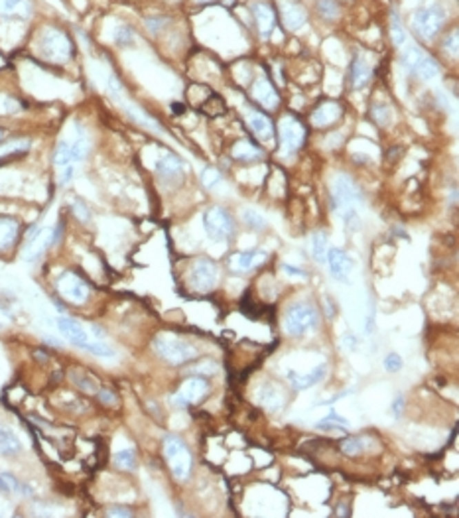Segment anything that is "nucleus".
I'll return each instance as SVG.
<instances>
[{
	"instance_id": "nucleus-45",
	"label": "nucleus",
	"mask_w": 459,
	"mask_h": 518,
	"mask_svg": "<svg viewBox=\"0 0 459 518\" xmlns=\"http://www.w3.org/2000/svg\"><path fill=\"white\" fill-rule=\"evenodd\" d=\"M75 176V166H65V168H61V176H59V183L61 186H68L71 179Z\"/></svg>"
},
{
	"instance_id": "nucleus-20",
	"label": "nucleus",
	"mask_w": 459,
	"mask_h": 518,
	"mask_svg": "<svg viewBox=\"0 0 459 518\" xmlns=\"http://www.w3.org/2000/svg\"><path fill=\"white\" fill-rule=\"evenodd\" d=\"M280 12H282V22H284V26L288 28V30H292V32L306 24V20H307L306 10H304L300 4L292 2V0H282V4H280Z\"/></svg>"
},
{
	"instance_id": "nucleus-7",
	"label": "nucleus",
	"mask_w": 459,
	"mask_h": 518,
	"mask_svg": "<svg viewBox=\"0 0 459 518\" xmlns=\"http://www.w3.org/2000/svg\"><path fill=\"white\" fill-rule=\"evenodd\" d=\"M40 50L50 61L63 63L73 55V41L65 32L57 28H48L40 38Z\"/></svg>"
},
{
	"instance_id": "nucleus-22",
	"label": "nucleus",
	"mask_w": 459,
	"mask_h": 518,
	"mask_svg": "<svg viewBox=\"0 0 459 518\" xmlns=\"http://www.w3.org/2000/svg\"><path fill=\"white\" fill-rule=\"evenodd\" d=\"M34 12L32 0H0V18L28 20Z\"/></svg>"
},
{
	"instance_id": "nucleus-31",
	"label": "nucleus",
	"mask_w": 459,
	"mask_h": 518,
	"mask_svg": "<svg viewBox=\"0 0 459 518\" xmlns=\"http://www.w3.org/2000/svg\"><path fill=\"white\" fill-rule=\"evenodd\" d=\"M390 30H392V41L396 48H404L408 43V34L404 30L402 20L398 18V14L392 12V20H390Z\"/></svg>"
},
{
	"instance_id": "nucleus-10",
	"label": "nucleus",
	"mask_w": 459,
	"mask_h": 518,
	"mask_svg": "<svg viewBox=\"0 0 459 518\" xmlns=\"http://www.w3.org/2000/svg\"><path fill=\"white\" fill-rule=\"evenodd\" d=\"M219 280V266L209 259H197L192 266L190 272V282L195 292H211L213 288L217 286Z\"/></svg>"
},
{
	"instance_id": "nucleus-28",
	"label": "nucleus",
	"mask_w": 459,
	"mask_h": 518,
	"mask_svg": "<svg viewBox=\"0 0 459 518\" xmlns=\"http://www.w3.org/2000/svg\"><path fill=\"white\" fill-rule=\"evenodd\" d=\"M18 232H20V223L18 221L0 217V250H6V248L14 245Z\"/></svg>"
},
{
	"instance_id": "nucleus-15",
	"label": "nucleus",
	"mask_w": 459,
	"mask_h": 518,
	"mask_svg": "<svg viewBox=\"0 0 459 518\" xmlns=\"http://www.w3.org/2000/svg\"><path fill=\"white\" fill-rule=\"evenodd\" d=\"M325 262L329 264L332 276H334L335 280H339V282H345L351 270H353V259L349 257L345 250H341V248H327Z\"/></svg>"
},
{
	"instance_id": "nucleus-14",
	"label": "nucleus",
	"mask_w": 459,
	"mask_h": 518,
	"mask_svg": "<svg viewBox=\"0 0 459 518\" xmlns=\"http://www.w3.org/2000/svg\"><path fill=\"white\" fill-rule=\"evenodd\" d=\"M251 12L252 18H254V22H256V30H258V34L263 36V38H270V34L274 32V28H276V22H278V18H276V10L265 2V0H258V2H252L251 4Z\"/></svg>"
},
{
	"instance_id": "nucleus-2",
	"label": "nucleus",
	"mask_w": 459,
	"mask_h": 518,
	"mask_svg": "<svg viewBox=\"0 0 459 518\" xmlns=\"http://www.w3.org/2000/svg\"><path fill=\"white\" fill-rule=\"evenodd\" d=\"M154 349L170 365H185L197 357V349L192 343H187L183 337L164 331L154 339Z\"/></svg>"
},
{
	"instance_id": "nucleus-23",
	"label": "nucleus",
	"mask_w": 459,
	"mask_h": 518,
	"mask_svg": "<svg viewBox=\"0 0 459 518\" xmlns=\"http://www.w3.org/2000/svg\"><path fill=\"white\" fill-rule=\"evenodd\" d=\"M325 372H327V365H325V363H320V365L314 368L309 375H306V377L298 375L296 370H290V372H288V381H290V384H292L296 390H307V388L316 386L320 381H323Z\"/></svg>"
},
{
	"instance_id": "nucleus-25",
	"label": "nucleus",
	"mask_w": 459,
	"mask_h": 518,
	"mask_svg": "<svg viewBox=\"0 0 459 518\" xmlns=\"http://www.w3.org/2000/svg\"><path fill=\"white\" fill-rule=\"evenodd\" d=\"M249 126L258 140H270L274 137V126L270 123V119L256 112V110H251V114H249Z\"/></svg>"
},
{
	"instance_id": "nucleus-53",
	"label": "nucleus",
	"mask_w": 459,
	"mask_h": 518,
	"mask_svg": "<svg viewBox=\"0 0 459 518\" xmlns=\"http://www.w3.org/2000/svg\"><path fill=\"white\" fill-rule=\"evenodd\" d=\"M343 343L347 345V349H353V347H357V339H355V337H351V335H345V337H343Z\"/></svg>"
},
{
	"instance_id": "nucleus-46",
	"label": "nucleus",
	"mask_w": 459,
	"mask_h": 518,
	"mask_svg": "<svg viewBox=\"0 0 459 518\" xmlns=\"http://www.w3.org/2000/svg\"><path fill=\"white\" fill-rule=\"evenodd\" d=\"M282 270L288 274V276H296V278H307L306 270L294 266V264H282Z\"/></svg>"
},
{
	"instance_id": "nucleus-16",
	"label": "nucleus",
	"mask_w": 459,
	"mask_h": 518,
	"mask_svg": "<svg viewBox=\"0 0 459 518\" xmlns=\"http://www.w3.org/2000/svg\"><path fill=\"white\" fill-rule=\"evenodd\" d=\"M347 81L349 87L353 91H359L363 87H367V83L371 81V66L363 59L361 54L353 55L351 66H349Z\"/></svg>"
},
{
	"instance_id": "nucleus-29",
	"label": "nucleus",
	"mask_w": 459,
	"mask_h": 518,
	"mask_svg": "<svg viewBox=\"0 0 459 518\" xmlns=\"http://www.w3.org/2000/svg\"><path fill=\"white\" fill-rule=\"evenodd\" d=\"M22 450L20 439L16 437V434L8 428H0V453L2 455H16Z\"/></svg>"
},
{
	"instance_id": "nucleus-3",
	"label": "nucleus",
	"mask_w": 459,
	"mask_h": 518,
	"mask_svg": "<svg viewBox=\"0 0 459 518\" xmlns=\"http://www.w3.org/2000/svg\"><path fill=\"white\" fill-rule=\"evenodd\" d=\"M445 20H447V10L444 6L440 2H428L414 12L412 28L418 34V38H422L424 41H431L444 28Z\"/></svg>"
},
{
	"instance_id": "nucleus-50",
	"label": "nucleus",
	"mask_w": 459,
	"mask_h": 518,
	"mask_svg": "<svg viewBox=\"0 0 459 518\" xmlns=\"http://www.w3.org/2000/svg\"><path fill=\"white\" fill-rule=\"evenodd\" d=\"M0 492H4V495H10V492H12V485H10L8 473H2V475H0Z\"/></svg>"
},
{
	"instance_id": "nucleus-47",
	"label": "nucleus",
	"mask_w": 459,
	"mask_h": 518,
	"mask_svg": "<svg viewBox=\"0 0 459 518\" xmlns=\"http://www.w3.org/2000/svg\"><path fill=\"white\" fill-rule=\"evenodd\" d=\"M166 24H167V20H164V18H148V20H146V26L150 28L154 34H156V32H160V30L166 26Z\"/></svg>"
},
{
	"instance_id": "nucleus-11",
	"label": "nucleus",
	"mask_w": 459,
	"mask_h": 518,
	"mask_svg": "<svg viewBox=\"0 0 459 518\" xmlns=\"http://www.w3.org/2000/svg\"><path fill=\"white\" fill-rule=\"evenodd\" d=\"M207 390L209 382L203 377H192V379H187L181 384V388L176 395L172 396V402L178 408H190L197 402H201L203 396L207 395Z\"/></svg>"
},
{
	"instance_id": "nucleus-30",
	"label": "nucleus",
	"mask_w": 459,
	"mask_h": 518,
	"mask_svg": "<svg viewBox=\"0 0 459 518\" xmlns=\"http://www.w3.org/2000/svg\"><path fill=\"white\" fill-rule=\"evenodd\" d=\"M347 420L343 416H339L337 412H329L323 420L316 424L318 430H339V432H347Z\"/></svg>"
},
{
	"instance_id": "nucleus-17",
	"label": "nucleus",
	"mask_w": 459,
	"mask_h": 518,
	"mask_svg": "<svg viewBox=\"0 0 459 518\" xmlns=\"http://www.w3.org/2000/svg\"><path fill=\"white\" fill-rule=\"evenodd\" d=\"M252 99L254 103H258L263 109L272 110L274 107H278L280 99L278 93L274 91V87L270 85V81L266 77H258L254 85H252Z\"/></svg>"
},
{
	"instance_id": "nucleus-39",
	"label": "nucleus",
	"mask_w": 459,
	"mask_h": 518,
	"mask_svg": "<svg viewBox=\"0 0 459 518\" xmlns=\"http://www.w3.org/2000/svg\"><path fill=\"white\" fill-rule=\"evenodd\" d=\"M371 117H373V121H375L378 126H389L390 121H392V112H390V109L387 105H375Z\"/></svg>"
},
{
	"instance_id": "nucleus-26",
	"label": "nucleus",
	"mask_w": 459,
	"mask_h": 518,
	"mask_svg": "<svg viewBox=\"0 0 459 518\" xmlns=\"http://www.w3.org/2000/svg\"><path fill=\"white\" fill-rule=\"evenodd\" d=\"M233 158L237 160V162H258V160H263L265 158V152L261 150L258 146H254L252 142L249 140H241L237 142L235 146H233Z\"/></svg>"
},
{
	"instance_id": "nucleus-51",
	"label": "nucleus",
	"mask_w": 459,
	"mask_h": 518,
	"mask_svg": "<svg viewBox=\"0 0 459 518\" xmlns=\"http://www.w3.org/2000/svg\"><path fill=\"white\" fill-rule=\"evenodd\" d=\"M447 48H449V54L458 55V34H456V32L449 36V40H445V50H447Z\"/></svg>"
},
{
	"instance_id": "nucleus-4",
	"label": "nucleus",
	"mask_w": 459,
	"mask_h": 518,
	"mask_svg": "<svg viewBox=\"0 0 459 518\" xmlns=\"http://www.w3.org/2000/svg\"><path fill=\"white\" fill-rule=\"evenodd\" d=\"M318 326H320V312L307 301H298L290 306L284 317V331L292 337H302Z\"/></svg>"
},
{
	"instance_id": "nucleus-9",
	"label": "nucleus",
	"mask_w": 459,
	"mask_h": 518,
	"mask_svg": "<svg viewBox=\"0 0 459 518\" xmlns=\"http://www.w3.org/2000/svg\"><path fill=\"white\" fill-rule=\"evenodd\" d=\"M280 146L286 154H296L306 142V126L296 117H284L278 124Z\"/></svg>"
},
{
	"instance_id": "nucleus-54",
	"label": "nucleus",
	"mask_w": 459,
	"mask_h": 518,
	"mask_svg": "<svg viewBox=\"0 0 459 518\" xmlns=\"http://www.w3.org/2000/svg\"><path fill=\"white\" fill-rule=\"evenodd\" d=\"M174 110H176V114H181L185 109H183V105H174Z\"/></svg>"
},
{
	"instance_id": "nucleus-37",
	"label": "nucleus",
	"mask_w": 459,
	"mask_h": 518,
	"mask_svg": "<svg viewBox=\"0 0 459 518\" xmlns=\"http://www.w3.org/2000/svg\"><path fill=\"white\" fill-rule=\"evenodd\" d=\"M318 12L325 20H335L339 16V4L335 0H318Z\"/></svg>"
},
{
	"instance_id": "nucleus-21",
	"label": "nucleus",
	"mask_w": 459,
	"mask_h": 518,
	"mask_svg": "<svg viewBox=\"0 0 459 518\" xmlns=\"http://www.w3.org/2000/svg\"><path fill=\"white\" fill-rule=\"evenodd\" d=\"M183 170H185L183 162H181L178 156H174V154H166V156H162V158L156 162V172H158V176L162 177V179H166V181L180 179V177L183 176Z\"/></svg>"
},
{
	"instance_id": "nucleus-55",
	"label": "nucleus",
	"mask_w": 459,
	"mask_h": 518,
	"mask_svg": "<svg viewBox=\"0 0 459 518\" xmlns=\"http://www.w3.org/2000/svg\"><path fill=\"white\" fill-rule=\"evenodd\" d=\"M197 2H211V0H197Z\"/></svg>"
},
{
	"instance_id": "nucleus-36",
	"label": "nucleus",
	"mask_w": 459,
	"mask_h": 518,
	"mask_svg": "<svg viewBox=\"0 0 459 518\" xmlns=\"http://www.w3.org/2000/svg\"><path fill=\"white\" fill-rule=\"evenodd\" d=\"M114 41H116V46H121V48L132 46V43H134V32H132V28H128L126 24L116 26V30H114Z\"/></svg>"
},
{
	"instance_id": "nucleus-48",
	"label": "nucleus",
	"mask_w": 459,
	"mask_h": 518,
	"mask_svg": "<svg viewBox=\"0 0 459 518\" xmlns=\"http://www.w3.org/2000/svg\"><path fill=\"white\" fill-rule=\"evenodd\" d=\"M97 395L103 404H116V395L112 390H99Z\"/></svg>"
},
{
	"instance_id": "nucleus-5",
	"label": "nucleus",
	"mask_w": 459,
	"mask_h": 518,
	"mask_svg": "<svg viewBox=\"0 0 459 518\" xmlns=\"http://www.w3.org/2000/svg\"><path fill=\"white\" fill-rule=\"evenodd\" d=\"M400 59L406 71H410L412 75H416L424 81H431L440 75V66L436 63V59H431L430 55L422 52L414 43H406Z\"/></svg>"
},
{
	"instance_id": "nucleus-38",
	"label": "nucleus",
	"mask_w": 459,
	"mask_h": 518,
	"mask_svg": "<svg viewBox=\"0 0 459 518\" xmlns=\"http://www.w3.org/2000/svg\"><path fill=\"white\" fill-rule=\"evenodd\" d=\"M365 439L359 436H353V437H347L343 444H341V451L345 453V455H359L363 450H365V444H363Z\"/></svg>"
},
{
	"instance_id": "nucleus-44",
	"label": "nucleus",
	"mask_w": 459,
	"mask_h": 518,
	"mask_svg": "<svg viewBox=\"0 0 459 518\" xmlns=\"http://www.w3.org/2000/svg\"><path fill=\"white\" fill-rule=\"evenodd\" d=\"M402 365H404V361L400 355L390 353L385 357V368H387L389 372H398V370L402 368Z\"/></svg>"
},
{
	"instance_id": "nucleus-27",
	"label": "nucleus",
	"mask_w": 459,
	"mask_h": 518,
	"mask_svg": "<svg viewBox=\"0 0 459 518\" xmlns=\"http://www.w3.org/2000/svg\"><path fill=\"white\" fill-rule=\"evenodd\" d=\"M258 402H261V406H265L266 410H270V412H280L282 406H284V398L280 395L278 390L272 386V384H265V386H261L258 388Z\"/></svg>"
},
{
	"instance_id": "nucleus-56",
	"label": "nucleus",
	"mask_w": 459,
	"mask_h": 518,
	"mask_svg": "<svg viewBox=\"0 0 459 518\" xmlns=\"http://www.w3.org/2000/svg\"><path fill=\"white\" fill-rule=\"evenodd\" d=\"M0 138H2V132H0Z\"/></svg>"
},
{
	"instance_id": "nucleus-49",
	"label": "nucleus",
	"mask_w": 459,
	"mask_h": 518,
	"mask_svg": "<svg viewBox=\"0 0 459 518\" xmlns=\"http://www.w3.org/2000/svg\"><path fill=\"white\" fill-rule=\"evenodd\" d=\"M402 410H404V396L396 395L394 402H392V414H394V418H400Z\"/></svg>"
},
{
	"instance_id": "nucleus-41",
	"label": "nucleus",
	"mask_w": 459,
	"mask_h": 518,
	"mask_svg": "<svg viewBox=\"0 0 459 518\" xmlns=\"http://www.w3.org/2000/svg\"><path fill=\"white\" fill-rule=\"evenodd\" d=\"M85 349H87L89 353L97 355V357H107V359H109V357H114V351H112L107 343L103 341H89L85 345Z\"/></svg>"
},
{
	"instance_id": "nucleus-18",
	"label": "nucleus",
	"mask_w": 459,
	"mask_h": 518,
	"mask_svg": "<svg viewBox=\"0 0 459 518\" xmlns=\"http://www.w3.org/2000/svg\"><path fill=\"white\" fill-rule=\"evenodd\" d=\"M343 114V109L339 103H334V101H325L321 103L318 109L312 112V124L318 126V128H327L335 124Z\"/></svg>"
},
{
	"instance_id": "nucleus-8",
	"label": "nucleus",
	"mask_w": 459,
	"mask_h": 518,
	"mask_svg": "<svg viewBox=\"0 0 459 518\" xmlns=\"http://www.w3.org/2000/svg\"><path fill=\"white\" fill-rule=\"evenodd\" d=\"M203 227L213 241H229L235 235V221L223 207H211L203 213Z\"/></svg>"
},
{
	"instance_id": "nucleus-19",
	"label": "nucleus",
	"mask_w": 459,
	"mask_h": 518,
	"mask_svg": "<svg viewBox=\"0 0 459 518\" xmlns=\"http://www.w3.org/2000/svg\"><path fill=\"white\" fill-rule=\"evenodd\" d=\"M57 328L61 331V335H63L71 345H75V347L85 349V345L89 343V333H87L75 319H71V317H59V319H57Z\"/></svg>"
},
{
	"instance_id": "nucleus-43",
	"label": "nucleus",
	"mask_w": 459,
	"mask_h": 518,
	"mask_svg": "<svg viewBox=\"0 0 459 518\" xmlns=\"http://www.w3.org/2000/svg\"><path fill=\"white\" fill-rule=\"evenodd\" d=\"M71 209H73V215L79 219L81 223H89L91 221V211H89V207L81 199H75L73 205H71Z\"/></svg>"
},
{
	"instance_id": "nucleus-24",
	"label": "nucleus",
	"mask_w": 459,
	"mask_h": 518,
	"mask_svg": "<svg viewBox=\"0 0 459 518\" xmlns=\"http://www.w3.org/2000/svg\"><path fill=\"white\" fill-rule=\"evenodd\" d=\"M265 257L266 252L265 250H261V248L241 250V252H237V255L233 257V260H231V268H233L235 272H247V270H251L252 266H254L256 262H261Z\"/></svg>"
},
{
	"instance_id": "nucleus-52",
	"label": "nucleus",
	"mask_w": 459,
	"mask_h": 518,
	"mask_svg": "<svg viewBox=\"0 0 459 518\" xmlns=\"http://www.w3.org/2000/svg\"><path fill=\"white\" fill-rule=\"evenodd\" d=\"M109 517H132V510H128V508H111Z\"/></svg>"
},
{
	"instance_id": "nucleus-13",
	"label": "nucleus",
	"mask_w": 459,
	"mask_h": 518,
	"mask_svg": "<svg viewBox=\"0 0 459 518\" xmlns=\"http://www.w3.org/2000/svg\"><path fill=\"white\" fill-rule=\"evenodd\" d=\"M52 245H56L54 243V229H38L36 227L28 235V243H26V248L22 252L24 260H28V262L38 260Z\"/></svg>"
},
{
	"instance_id": "nucleus-33",
	"label": "nucleus",
	"mask_w": 459,
	"mask_h": 518,
	"mask_svg": "<svg viewBox=\"0 0 459 518\" xmlns=\"http://www.w3.org/2000/svg\"><path fill=\"white\" fill-rule=\"evenodd\" d=\"M243 221H245L247 227H251L252 231H265L266 227H268L266 219L258 211H254V209H245L243 211Z\"/></svg>"
},
{
	"instance_id": "nucleus-32",
	"label": "nucleus",
	"mask_w": 459,
	"mask_h": 518,
	"mask_svg": "<svg viewBox=\"0 0 459 518\" xmlns=\"http://www.w3.org/2000/svg\"><path fill=\"white\" fill-rule=\"evenodd\" d=\"M327 237L325 232H314L312 237V255L318 262H325V257H327Z\"/></svg>"
},
{
	"instance_id": "nucleus-6",
	"label": "nucleus",
	"mask_w": 459,
	"mask_h": 518,
	"mask_svg": "<svg viewBox=\"0 0 459 518\" xmlns=\"http://www.w3.org/2000/svg\"><path fill=\"white\" fill-rule=\"evenodd\" d=\"M164 455L172 467V473L178 481H185L192 473V453L187 450L185 441L178 436L164 437Z\"/></svg>"
},
{
	"instance_id": "nucleus-42",
	"label": "nucleus",
	"mask_w": 459,
	"mask_h": 518,
	"mask_svg": "<svg viewBox=\"0 0 459 518\" xmlns=\"http://www.w3.org/2000/svg\"><path fill=\"white\" fill-rule=\"evenodd\" d=\"M203 110L211 114V117H217V114H223L225 112V105H223V101L217 95L209 97L207 103L203 105Z\"/></svg>"
},
{
	"instance_id": "nucleus-1",
	"label": "nucleus",
	"mask_w": 459,
	"mask_h": 518,
	"mask_svg": "<svg viewBox=\"0 0 459 518\" xmlns=\"http://www.w3.org/2000/svg\"><path fill=\"white\" fill-rule=\"evenodd\" d=\"M363 203L361 188L345 174H339L332 181V207L341 217L349 231H357L361 227L359 205Z\"/></svg>"
},
{
	"instance_id": "nucleus-12",
	"label": "nucleus",
	"mask_w": 459,
	"mask_h": 518,
	"mask_svg": "<svg viewBox=\"0 0 459 518\" xmlns=\"http://www.w3.org/2000/svg\"><path fill=\"white\" fill-rule=\"evenodd\" d=\"M57 292L61 294L63 300L71 303H85L89 298V286L83 278H79L77 274L63 272L57 278Z\"/></svg>"
},
{
	"instance_id": "nucleus-35",
	"label": "nucleus",
	"mask_w": 459,
	"mask_h": 518,
	"mask_svg": "<svg viewBox=\"0 0 459 518\" xmlns=\"http://www.w3.org/2000/svg\"><path fill=\"white\" fill-rule=\"evenodd\" d=\"M114 465L121 467V469H126V471H132V469L136 467V453L132 450L116 451V455H114Z\"/></svg>"
},
{
	"instance_id": "nucleus-34",
	"label": "nucleus",
	"mask_w": 459,
	"mask_h": 518,
	"mask_svg": "<svg viewBox=\"0 0 459 518\" xmlns=\"http://www.w3.org/2000/svg\"><path fill=\"white\" fill-rule=\"evenodd\" d=\"M54 164H56L57 168H65V166L73 164V160H71L70 142H68V140H61V142L57 144L56 152H54Z\"/></svg>"
},
{
	"instance_id": "nucleus-40",
	"label": "nucleus",
	"mask_w": 459,
	"mask_h": 518,
	"mask_svg": "<svg viewBox=\"0 0 459 518\" xmlns=\"http://www.w3.org/2000/svg\"><path fill=\"white\" fill-rule=\"evenodd\" d=\"M201 181H203V186H205L207 190H215V188L223 181V176L215 170V168H205L203 174H201Z\"/></svg>"
}]
</instances>
